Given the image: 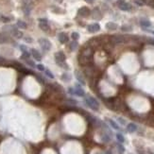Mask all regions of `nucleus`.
<instances>
[{
    "mask_svg": "<svg viewBox=\"0 0 154 154\" xmlns=\"http://www.w3.org/2000/svg\"><path fill=\"white\" fill-rule=\"evenodd\" d=\"M36 67H37V69H38L39 71H45V70H46V69H45V66H43V64H41V63L36 65Z\"/></svg>",
    "mask_w": 154,
    "mask_h": 154,
    "instance_id": "obj_27",
    "label": "nucleus"
},
{
    "mask_svg": "<svg viewBox=\"0 0 154 154\" xmlns=\"http://www.w3.org/2000/svg\"><path fill=\"white\" fill-rule=\"evenodd\" d=\"M38 42H39L40 46H41V47L43 48V50H46V51L50 50L51 43L47 39H46V38H41V39H39Z\"/></svg>",
    "mask_w": 154,
    "mask_h": 154,
    "instance_id": "obj_2",
    "label": "nucleus"
},
{
    "mask_svg": "<svg viewBox=\"0 0 154 154\" xmlns=\"http://www.w3.org/2000/svg\"><path fill=\"white\" fill-rule=\"evenodd\" d=\"M140 25L144 28H149L151 26V23L147 19H142V20H140Z\"/></svg>",
    "mask_w": 154,
    "mask_h": 154,
    "instance_id": "obj_16",
    "label": "nucleus"
},
{
    "mask_svg": "<svg viewBox=\"0 0 154 154\" xmlns=\"http://www.w3.org/2000/svg\"><path fill=\"white\" fill-rule=\"evenodd\" d=\"M105 154H112V152L110 150H107L106 152H105Z\"/></svg>",
    "mask_w": 154,
    "mask_h": 154,
    "instance_id": "obj_34",
    "label": "nucleus"
},
{
    "mask_svg": "<svg viewBox=\"0 0 154 154\" xmlns=\"http://www.w3.org/2000/svg\"><path fill=\"white\" fill-rule=\"evenodd\" d=\"M16 26H17V28H20V29H27V23H25L24 21H21V20H18L17 23H16Z\"/></svg>",
    "mask_w": 154,
    "mask_h": 154,
    "instance_id": "obj_17",
    "label": "nucleus"
},
{
    "mask_svg": "<svg viewBox=\"0 0 154 154\" xmlns=\"http://www.w3.org/2000/svg\"><path fill=\"white\" fill-rule=\"evenodd\" d=\"M75 90V96H78V97H84V95H85V92H84V90L82 88H80L79 85H77L74 88Z\"/></svg>",
    "mask_w": 154,
    "mask_h": 154,
    "instance_id": "obj_10",
    "label": "nucleus"
},
{
    "mask_svg": "<svg viewBox=\"0 0 154 154\" xmlns=\"http://www.w3.org/2000/svg\"><path fill=\"white\" fill-rule=\"evenodd\" d=\"M105 27H106V29H109V30H115V29L118 28L117 25H116L115 23H114V22H109V23L106 24Z\"/></svg>",
    "mask_w": 154,
    "mask_h": 154,
    "instance_id": "obj_14",
    "label": "nucleus"
},
{
    "mask_svg": "<svg viewBox=\"0 0 154 154\" xmlns=\"http://www.w3.org/2000/svg\"><path fill=\"white\" fill-rule=\"evenodd\" d=\"M110 136H108L107 134H103V136H102V141L103 142H109L110 141Z\"/></svg>",
    "mask_w": 154,
    "mask_h": 154,
    "instance_id": "obj_26",
    "label": "nucleus"
},
{
    "mask_svg": "<svg viewBox=\"0 0 154 154\" xmlns=\"http://www.w3.org/2000/svg\"><path fill=\"white\" fill-rule=\"evenodd\" d=\"M150 32H152V33H153V34H154V30H153V31H150Z\"/></svg>",
    "mask_w": 154,
    "mask_h": 154,
    "instance_id": "obj_36",
    "label": "nucleus"
},
{
    "mask_svg": "<svg viewBox=\"0 0 154 154\" xmlns=\"http://www.w3.org/2000/svg\"><path fill=\"white\" fill-rule=\"evenodd\" d=\"M75 76H76V78H77V79L79 80V82L81 83L82 85H85V81H84V79H83L82 75H81V74H80L79 71H75Z\"/></svg>",
    "mask_w": 154,
    "mask_h": 154,
    "instance_id": "obj_15",
    "label": "nucleus"
},
{
    "mask_svg": "<svg viewBox=\"0 0 154 154\" xmlns=\"http://www.w3.org/2000/svg\"><path fill=\"white\" fill-rule=\"evenodd\" d=\"M92 15H93V18H96V19H100L101 18V14L100 12L98 11V10H95L93 11V13H92Z\"/></svg>",
    "mask_w": 154,
    "mask_h": 154,
    "instance_id": "obj_20",
    "label": "nucleus"
},
{
    "mask_svg": "<svg viewBox=\"0 0 154 154\" xmlns=\"http://www.w3.org/2000/svg\"><path fill=\"white\" fill-rule=\"evenodd\" d=\"M25 41L26 42H28V43H32V39H31V38H29V37H26Z\"/></svg>",
    "mask_w": 154,
    "mask_h": 154,
    "instance_id": "obj_31",
    "label": "nucleus"
},
{
    "mask_svg": "<svg viewBox=\"0 0 154 154\" xmlns=\"http://www.w3.org/2000/svg\"><path fill=\"white\" fill-rule=\"evenodd\" d=\"M116 139L118 140L119 143H124L125 142V138H124V136L122 135L121 133H117L116 134Z\"/></svg>",
    "mask_w": 154,
    "mask_h": 154,
    "instance_id": "obj_22",
    "label": "nucleus"
},
{
    "mask_svg": "<svg viewBox=\"0 0 154 154\" xmlns=\"http://www.w3.org/2000/svg\"><path fill=\"white\" fill-rule=\"evenodd\" d=\"M126 41V38L122 35H114L111 37V42L114 45H119V43H124Z\"/></svg>",
    "mask_w": 154,
    "mask_h": 154,
    "instance_id": "obj_3",
    "label": "nucleus"
},
{
    "mask_svg": "<svg viewBox=\"0 0 154 154\" xmlns=\"http://www.w3.org/2000/svg\"><path fill=\"white\" fill-rule=\"evenodd\" d=\"M58 39H59V41L61 43H64L68 41V37H67V35L64 32H61L59 33V35H58Z\"/></svg>",
    "mask_w": 154,
    "mask_h": 154,
    "instance_id": "obj_11",
    "label": "nucleus"
},
{
    "mask_svg": "<svg viewBox=\"0 0 154 154\" xmlns=\"http://www.w3.org/2000/svg\"><path fill=\"white\" fill-rule=\"evenodd\" d=\"M99 29H100V26H99V24H97V23L91 24V25H89L87 27V30L91 33L97 32V31H99Z\"/></svg>",
    "mask_w": 154,
    "mask_h": 154,
    "instance_id": "obj_7",
    "label": "nucleus"
},
{
    "mask_svg": "<svg viewBox=\"0 0 154 154\" xmlns=\"http://www.w3.org/2000/svg\"><path fill=\"white\" fill-rule=\"evenodd\" d=\"M117 149H118V154H123L125 152V147L121 144H117Z\"/></svg>",
    "mask_w": 154,
    "mask_h": 154,
    "instance_id": "obj_23",
    "label": "nucleus"
},
{
    "mask_svg": "<svg viewBox=\"0 0 154 154\" xmlns=\"http://www.w3.org/2000/svg\"><path fill=\"white\" fill-rule=\"evenodd\" d=\"M27 63H29V64L30 65V66H32V67H35V63H34V62H33L32 61L29 60V59L27 60Z\"/></svg>",
    "mask_w": 154,
    "mask_h": 154,
    "instance_id": "obj_30",
    "label": "nucleus"
},
{
    "mask_svg": "<svg viewBox=\"0 0 154 154\" xmlns=\"http://www.w3.org/2000/svg\"><path fill=\"white\" fill-rule=\"evenodd\" d=\"M96 154H101V153H100V152H97Z\"/></svg>",
    "mask_w": 154,
    "mask_h": 154,
    "instance_id": "obj_35",
    "label": "nucleus"
},
{
    "mask_svg": "<svg viewBox=\"0 0 154 154\" xmlns=\"http://www.w3.org/2000/svg\"><path fill=\"white\" fill-rule=\"evenodd\" d=\"M78 13H79V15H80L81 17H87V16L91 13V11H90V9H88L87 7H82L79 10Z\"/></svg>",
    "mask_w": 154,
    "mask_h": 154,
    "instance_id": "obj_8",
    "label": "nucleus"
},
{
    "mask_svg": "<svg viewBox=\"0 0 154 154\" xmlns=\"http://www.w3.org/2000/svg\"><path fill=\"white\" fill-rule=\"evenodd\" d=\"M127 130L130 133H134V131L137 130V126L135 125V124H133V123H129V124H128V126H127Z\"/></svg>",
    "mask_w": 154,
    "mask_h": 154,
    "instance_id": "obj_13",
    "label": "nucleus"
},
{
    "mask_svg": "<svg viewBox=\"0 0 154 154\" xmlns=\"http://www.w3.org/2000/svg\"><path fill=\"white\" fill-rule=\"evenodd\" d=\"M86 2H88V3H93L94 0H85Z\"/></svg>",
    "mask_w": 154,
    "mask_h": 154,
    "instance_id": "obj_33",
    "label": "nucleus"
},
{
    "mask_svg": "<svg viewBox=\"0 0 154 154\" xmlns=\"http://www.w3.org/2000/svg\"><path fill=\"white\" fill-rule=\"evenodd\" d=\"M55 60H56V62L58 64L61 63V62H64L65 61V55L63 52L61 51H59L57 53L55 54Z\"/></svg>",
    "mask_w": 154,
    "mask_h": 154,
    "instance_id": "obj_5",
    "label": "nucleus"
},
{
    "mask_svg": "<svg viewBox=\"0 0 154 154\" xmlns=\"http://www.w3.org/2000/svg\"><path fill=\"white\" fill-rule=\"evenodd\" d=\"M39 28L43 31H48L49 30V26H48V23H47V20L45 19V18H41L39 19Z\"/></svg>",
    "mask_w": 154,
    "mask_h": 154,
    "instance_id": "obj_4",
    "label": "nucleus"
},
{
    "mask_svg": "<svg viewBox=\"0 0 154 154\" xmlns=\"http://www.w3.org/2000/svg\"><path fill=\"white\" fill-rule=\"evenodd\" d=\"M31 55H32V57L35 59L36 61H40L42 60V56H41V54L39 53V51L36 50V49H31Z\"/></svg>",
    "mask_w": 154,
    "mask_h": 154,
    "instance_id": "obj_12",
    "label": "nucleus"
},
{
    "mask_svg": "<svg viewBox=\"0 0 154 154\" xmlns=\"http://www.w3.org/2000/svg\"><path fill=\"white\" fill-rule=\"evenodd\" d=\"M108 122L110 123V125H111L112 127H113V128H114L115 129H120L119 126L117 125V124H116V123H115V122L114 121V120H112V119H108Z\"/></svg>",
    "mask_w": 154,
    "mask_h": 154,
    "instance_id": "obj_18",
    "label": "nucleus"
},
{
    "mask_svg": "<svg viewBox=\"0 0 154 154\" xmlns=\"http://www.w3.org/2000/svg\"><path fill=\"white\" fill-rule=\"evenodd\" d=\"M71 38L74 41H77V40H79V34L78 32H73L71 34Z\"/></svg>",
    "mask_w": 154,
    "mask_h": 154,
    "instance_id": "obj_24",
    "label": "nucleus"
},
{
    "mask_svg": "<svg viewBox=\"0 0 154 154\" xmlns=\"http://www.w3.org/2000/svg\"><path fill=\"white\" fill-rule=\"evenodd\" d=\"M122 29V30H124V31H128V30H131V28H130V27H127V26H123V27H122L121 28Z\"/></svg>",
    "mask_w": 154,
    "mask_h": 154,
    "instance_id": "obj_29",
    "label": "nucleus"
},
{
    "mask_svg": "<svg viewBox=\"0 0 154 154\" xmlns=\"http://www.w3.org/2000/svg\"><path fill=\"white\" fill-rule=\"evenodd\" d=\"M0 20H1V21H3V22H5V23H8V22H10V18L6 17V16H3V15H1Z\"/></svg>",
    "mask_w": 154,
    "mask_h": 154,
    "instance_id": "obj_28",
    "label": "nucleus"
},
{
    "mask_svg": "<svg viewBox=\"0 0 154 154\" xmlns=\"http://www.w3.org/2000/svg\"><path fill=\"white\" fill-rule=\"evenodd\" d=\"M118 8L121 10V11H129L133 9V7H131V5H130V4L127 3V2H124V1L119 2Z\"/></svg>",
    "mask_w": 154,
    "mask_h": 154,
    "instance_id": "obj_6",
    "label": "nucleus"
},
{
    "mask_svg": "<svg viewBox=\"0 0 154 154\" xmlns=\"http://www.w3.org/2000/svg\"><path fill=\"white\" fill-rule=\"evenodd\" d=\"M70 79H71V78H70V76L68 75V73H63V75L61 76V79H62L63 81H66V82L69 81Z\"/></svg>",
    "mask_w": 154,
    "mask_h": 154,
    "instance_id": "obj_21",
    "label": "nucleus"
},
{
    "mask_svg": "<svg viewBox=\"0 0 154 154\" xmlns=\"http://www.w3.org/2000/svg\"><path fill=\"white\" fill-rule=\"evenodd\" d=\"M78 47V43H77V41H73V42H71L70 43V45H69V48H70V50H75L76 48Z\"/></svg>",
    "mask_w": 154,
    "mask_h": 154,
    "instance_id": "obj_19",
    "label": "nucleus"
},
{
    "mask_svg": "<svg viewBox=\"0 0 154 154\" xmlns=\"http://www.w3.org/2000/svg\"><path fill=\"white\" fill-rule=\"evenodd\" d=\"M85 103L88 107L91 108L94 111H98V109H99V103H98V101H97L95 97H91V96H88V97H85Z\"/></svg>",
    "mask_w": 154,
    "mask_h": 154,
    "instance_id": "obj_1",
    "label": "nucleus"
},
{
    "mask_svg": "<svg viewBox=\"0 0 154 154\" xmlns=\"http://www.w3.org/2000/svg\"><path fill=\"white\" fill-rule=\"evenodd\" d=\"M117 120H118V121L121 123L122 125H125V124H126L125 120H124V119H122V118H120V117H119V118H117Z\"/></svg>",
    "mask_w": 154,
    "mask_h": 154,
    "instance_id": "obj_32",
    "label": "nucleus"
},
{
    "mask_svg": "<svg viewBox=\"0 0 154 154\" xmlns=\"http://www.w3.org/2000/svg\"><path fill=\"white\" fill-rule=\"evenodd\" d=\"M45 71H46V74H47V77H49L50 79H54V75L52 74V72H51L50 70H48V69H46Z\"/></svg>",
    "mask_w": 154,
    "mask_h": 154,
    "instance_id": "obj_25",
    "label": "nucleus"
},
{
    "mask_svg": "<svg viewBox=\"0 0 154 154\" xmlns=\"http://www.w3.org/2000/svg\"><path fill=\"white\" fill-rule=\"evenodd\" d=\"M11 34L14 36L15 38H17V39H20L23 37V32H21L20 30H18L17 29H15V28H12L11 27Z\"/></svg>",
    "mask_w": 154,
    "mask_h": 154,
    "instance_id": "obj_9",
    "label": "nucleus"
}]
</instances>
